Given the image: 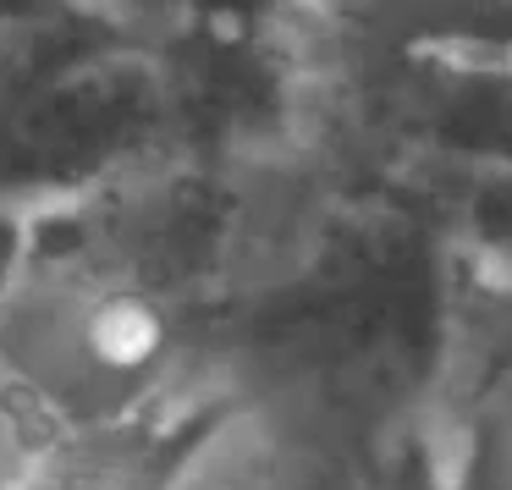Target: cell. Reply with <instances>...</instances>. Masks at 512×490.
<instances>
[{"label": "cell", "mask_w": 512, "mask_h": 490, "mask_svg": "<svg viewBox=\"0 0 512 490\" xmlns=\"http://www.w3.org/2000/svg\"><path fill=\"white\" fill-rule=\"evenodd\" d=\"M490 430H496V468H501V490H512V314L501 320V342H496V364H490Z\"/></svg>", "instance_id": "obj_2"}, {"label": "cell", "mask_w": 512, "mask_h": 490, "mask_svg": "<svg viewBox=\"0 0 512 490\" xmlns=\"http://www.w3.org/2000/svg\"><path fill=\"white\" fill-rule=\"evenodd\" d=\"M17 232H23V215L0 210V292L12 281V265H17Z\"/></svg>", "instance_id": "obj_4"}, {"label": "cell", "mask_w": 512, "mask_h": 490, "mask_svg": "<svg viewBox=\"0 0 512 490\" xmlns=\"http://www.w3.org/2000/svg\"><path fill=\"white\" fill-rule=\"evenodd\" d=\"M39 446H45V435H39L34 419L12 402V391L0 386V490H17V479L28 474Z\"/></svg>", "instance_id": "obj_3"}, {"label": "cell", "mask_w": 512, "mask_h": 490, "mask_svg": "<svg viewBox=\"0 0 512 490\" xmlns=\"http://www.w3.org/2000/svg\"><path fill=\"white\" fill-rule=\"evenodd\" d=\"M232 413V397L193 386L166 408L83 435H56L34 452L17 490H177L210 430Z\"/></svg>", "instance_id": "obj_1"}]
</instances>
